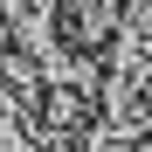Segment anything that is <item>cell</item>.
I'll use <instances>...</instances> for the list:
<instances>
[{"label":"cell","instance_id":"6da1fadb","mask_svg":"<svg viewBox=\"0 0 152 152\" xmlns=\"http://www.w3.org/2000/svg\"><path fill=\"white\" fill-rule=\"evenodd\" d=\"M69 21H76V35H69V42L104 48V42L118 35V21H124V0H69Z\"/></svg>","mask_w":152,"mask_h":152}]
</instances>
